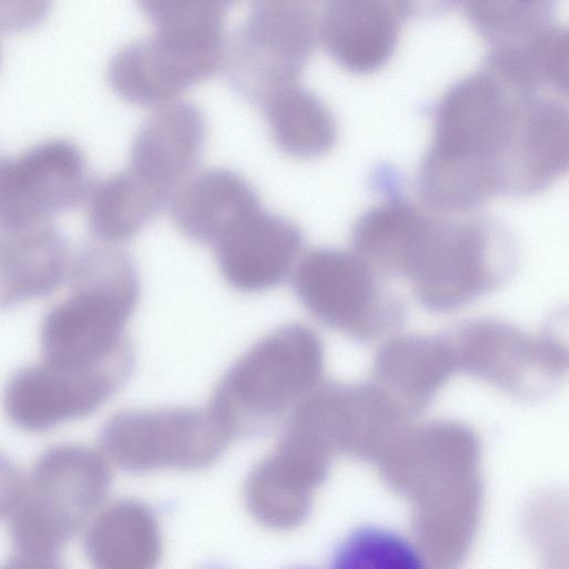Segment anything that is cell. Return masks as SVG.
<instances>
[{
	"label": "cell",
	"mask_w": 569,
	"mask_h": 569,
	"mask_svg": "<svg viewBox=\"0 0 569 569\" xmlns=\"http://www.w3.org/2000/svg\"><path fill=\"white\" fill-rule=\"evenodd\" d=\"M90 180L80 148L49 139L0 159V228L49 223L83 203Z\"/></svg>",
	"instance_id": "obj_11"
},
{
	"label": "cell",
	"mask_w": 569,
	"mask_h": 569,
	"mask_svg": "<svg viewBox=\"0 0 569 569\" xmlns=\"http://www.w3.org/2000/svg\"><path fill=\"white\" fill-rule=\"evenodd\" d=\"M0 569H64L58 555L17 551L7 559Z\"/></svg>",
	"instance_id": "obj_25"
},
{
	"label": "cell",
	"mask_w": 569,
	"mask_h": 569,
	"mask_svg": "<svg viewBox=\"0 0 569 569\" xmlns=\"http://www.w3.org/2000/svg\"><path fill=\"white\" fill-rule=\"evenodd\" d=\"M206 136V116L197 103L182 98L152 108L133 136L126 168L168 200L196 169Z\"/></svg>",
	"instance_id": "obj_15"
},
{
	"label": "cell",
	"mask_w": 569,
	"mask_h": 569,
	"mask_svg": "<svg viewBox=\"0 0 569 569\" xmlns=\"http://www.w3.org/2000/svg\"><path fill=\"white\" fill-rule=\"evenodd\" d=\"M450 342L458 369L517 398H541L567 375V346L552 333L483 318L462 325Z\"/></svg>",
	"instance_id": "obj_8"
},
{
	"label": "cell",
	"mask_w": 569,
	"mask_h": 569,
	"mask_svg": "<svg viewBox=\"0 0 569 569\" xmlns=\"http://www.w3.org/2000/svg\"><path fill=\"white\" fill-rule=\"evenodd\" d=\"M284 422L309 435L322 448L363 450L392 443L412 417L372 381L321 382Z\"/></svg>",
	"instance_id": "obj_13"
},
{
	"label": "cell",
	"mask_w": 569,
	"mask_h": 569,
	"mask_svg": "<svg viewBox=\"0 0 569 569\" xmlns=\"http://www.w3.org/2000/svg\"><path fill=\"white\" fill-rule=\"evenodd\" d=\"M458 370L449 338L401 335L388 339L372 361V382L412 418Z\"/></svg>",
	"instance_id": "obj_17"
},
{
	"label": "cell",
	"mask_w": 569,
	"mask_h": 569,
	"mask_svg": "<svg viewBox=\"0 0 569 569\" xmlns=\"http://www.w3.org/2000/svg\"><path fill=\"white\" fill-rule=\"evenodd\" d=\"M488 229L476 221L425 217L409 252L402 278L427 309H458L497 288L506 263Z\"/></svg>",
	"instance_id": "obj_5"
},
{
	"label": "cell",
	"mask_w": 569,
	"mask_h": 569,
	"mask_svg": "<svg viewBox=\"0 0 569 569\" xmlns=\"http://www.w3.org/2000/svg\"><path fill=\"white\" fill-rule=\"evenodd\" d=\"M108 482L107 465L97 451L76 443L46 449L9 518L16 550L58 555L99 505Z\"/></svg>",
	"instance_id": "obj_4"
},
{
	"label": "cell",
	"mask_w": 569,
	"mask_h": 569,
	"mask_svg": "<svg viewBox=\"0 0 569 569\" xmlns=\"http://www.w3.org/2000/svg\"><path fill=\"white\" fill-rule=\"evenodd\" d=\"M258 104L273 141L291 157H317L335 142L337 127L332 113L299 82L271 92Z\"/></svg>",
	"instance_id": "obj_21"
},
{
	"label": "cell",
	"mask_w": 569,
	"mask_h": 569,
	"mask_svg": "<svg viewBox=\"0 0 569 569\" xmlns=\"http://www.w3.org/2000/svg\"><path fill=\"white\" fill-rule=\"evenodd\" d=\"M506 98L485 76L467 79L446 96L425 167L431 197L467 203L502 186L503 161H512L522 109Z\"/></svg>",
	"instance_id": "obj_2"
},
{
	"label": "cell",
	"mask_w": 569,
	"mask_h": 569,
	"mask_svg": "<svg viewBox=\"0 0 569 569\" xmlns=\"http://www.w3.org/2000/svg\"><path fill=\"white\" fill-rule=\"evenodd\" d=\"M167 201L124 168L90 181L83 204L97 241L117 246L139 233Z\"/></svg>",
	"instance_id": "obj_20"
},
{
	"label": "cell",
	"mask_w": 569,
	"mask_h": 569,
	"mask_svg": "<svg viewBox=\"0 0 569 569\" xmlns=\"http://www.w3.org/2000/svg\"><path fill=\"white\" fill-rule=\"evenodd\" d=\"M226 49L180 31H151L122 44L111 57L107 78L123 99L152 108L182 99L191 86L226 64Z\"/></svg>",
	"instance_id": "obj_10"
},
{
	"label": "cell",
	"mask_w": 569,
	"mask_h": 569,
	"mask_svg": "<svg viewBox=\"0 0 569 569\" xmlns=\"http://www.w3.org/2000/svg\"><path fill=\"white\" fill-rule=\"evenodd\" d=\"M397 4V3H396ZM390 2L339 0L318 14V36L343 66L362 70L389 54L405 9Z\"/></svg>",
	"instance_id": "obj_19"
},
{
	"label": "cell",
	"mask_w": 569,
	"mask_h": 569,
	"mask_svg": "<svg viewBox=\"0 0 569 569\" xmlns=\"http://www.w3.org/2000/svg\"><path fill=\"white\" fill-rule=\"evenodd\" d=\"M229 439L207 408L191 407L124 410L100 432L103 451L129 469L208 462Z\"/></svg>",
	"instance_id": "obj_9"
},
{
	"label": "cell",
	"mask_w": 569,
	"mask_h": 569,
	"mask_svg": "<svg viewBox=\"0 0 569 569\" xmlns=\"http://www.w3.org/2000/svg\"><path fill=\"white\" fill-rule=\"evenodd\" d=\"M167 206L180 232L212 246L233 224L261 207L250 181L220 166L194 169L173 189Z\"/></svg>",
	"instance_id": "obj_16"
},
{
	"label": "cell",
	"mask_w": 569,
	"mask_h": 569,
	"mask_svg": "<svg viewBox=\"0 0 569 569\" xmlns=\"http://www.w3.org/2000/svg\"><path fill=\"white\" fill-rule=\"evenodd\" d=\"M292 286L315 318L356 340L387 333L403 316L379 272L356 252L327 247L305 252L292 271Z\"/></svg>",
	"instance_id": "obj_6"
},
{
	"label": "cell",
	"mask_w": 569,
	"mask_h": 569,
	"mask_svg": "<svg viewBox=\"0 0 569 569\" xmlns=\"http://www.w3.org/2000/svg\"><path fill=\"white\" fill-rule=\"evenodd\" d=\"M330 569H427V565L418 547L400 531L362 523L338 542Z\"/></svg>",
	"instance_id": "obj_22"
},
{
	"label": "cell",
	"mask_w": 569,
	"mask_h": 569,
	"mask_svg": "<svg viewBox=\"0 0 569 569\" xmlns=\"http://www.w3.org/2000/svg\"><path fill=\"white\" fill-rule=\"evenodd\" d=\"M303 234L290 218L258 208L233 224L212 246L223 279L242 292L282 283L293 271Z\"/></svg>",
	"instance_id": "obj_14"
},
{
	"label": "cell",
	"mask_w": 569,
	"mask_h": 569,
	"mask_svg": "<svg viewBox=\"0 0 569 569\" xmlns=\"http://www.w3.org/2000/svg\"><path fill=\"white\" fill-rule=\"evenodd\" d=\"M133 367L76 368L41 361L16 371L8 380L2 406L8 420L39 433L86 418L126 383Z\"/></svg>",
	"instance_id": "obj_12"
},
{
	"label": "cell",
	"mask_w": 569,
	"mask_h": 569,
	"mask_svg": "<svg viewBox=\"0 0 569 569\" xmlns=\"http://www.w3.org/2000/svg\"><path fill=\"white\" fill-rule=\"evenodd\" d=\"M70 295L40 326L43 361L76 368L133 366L124 336L140 293L136 266L114 244L89 243L71 254Z\"/></svg>",
	"instance_id": "obj_1"
},
{
	"label": "cell",
	"mask_w": 569,
	"mask_h": 569,
	"mask_svg": "<svg viewBox=\"0 0 569 569\" xmlns=\"http://www.w3.org/2000/svg\"><path fill=\"white\" fill-rule=\"evenodd\" d=\"M318 36V13L300 0H260L229 40L226 66L234 86L259 103L299 82Z\"/></svg>",
	"instance_id": "obj_7"
},
{
	"label": "cell",
	"mask_w": 569,
	"mask_h": 569,
	"mask_svg": "<svg viewBox=\"0 0 569 569\" xmlns=\"http://www.w3.org/2000/svg\"><path fill=\"white\" fill-rule=\"evenodd\" d=\"M27 477L4 453L0 452V520L9 519L26 492Z\"/></svg>",
	"instance_id": "obj_23"
},
{
	"label": "cell",
	"mask_w": 569,
	"mask_h": 569,
	"mask_svg": "<svg viewBox=\"0 0 569 569\" xmlns=\"http://www.w3.org/2000/svg\"><path fill=\"white\" fill-rule=\"evenodd\" d=\"M43 2H0V29L18 30L37 23L46 14Z\"/></svg>",
	"instance_id": "obj_24"
},
{
	"label": "cell",
	"mask_w": 569,
	"mask_h": 569,
	"mask_svg": "<svg viewBox=\"0 0 569 569\" xmlns=\"http://www.w3.org/2000/svg\"><path fill=\"white\" fill-rule=\"evenodd\" d=\"M70 259L67 238L51 222L0 229V310L53 292Z\"/></svg>",
	"instance_id": "obj_18"
},
{
	"label": "cell",
	"mask_w": 569,
	"mask_h": 569,
	"mask_svg": "<svg viewBox=\"0 0 569 569\" xmlns=\"http://www.w3.org/2000/svg\"><path fill=\"white\" fill-rule=\"evenodd\" d=\"M323 369L317 332L302 323L279 327L227 369L207 409L229 438L263 432L321 383Z\"/></svg>",
	"instance_id": "obj_3"
}]
</instances>
